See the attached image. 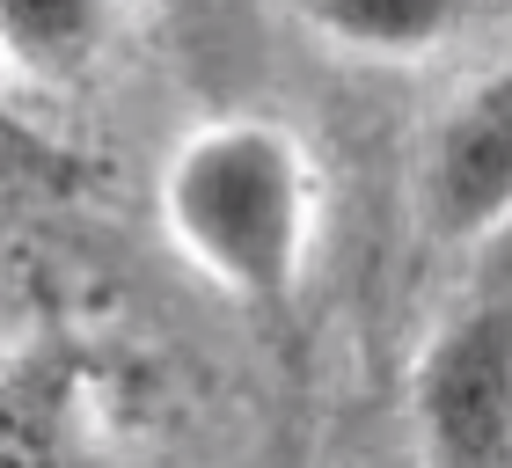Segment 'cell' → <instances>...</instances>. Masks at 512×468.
Instances as JSON below:
<instances>
[{"label":"cell","mask_w":512,"mask_h":468,"mask_svg":"<svg viewBox=\"0 0 512 468\" xmlns=\"http://www.w3.org/2000/svg\"><path fill=\"white\" fill-rule=\"evenodd\" d=\"M176 8H183V15H220L227 0H176Z\"/></svg>","instance_id":"cell-6"},{"label":"cell","mask_w":512,"mask_h":468,"mask_svg":"<svg viewBox=\"0 0 512 468\" xmlns=\"http://www.w3.org/2000/svg\"><path fill=\"white\" fill-rule=\"evenodd\" d=\"M125 30V0H0V59L37 88H81Z\"/></svg>","instance_id":"cell-4"},{"label":"cell","mask_w":512,"mask_h":468,"mask_svg":"<svg viewBox=\"0 0 512 468\" xmlns=\"http://www.w3.org/2000/svg\"><path fill=\"white\" fill-rule=\"evenodd\" d=\"M476 8L483 0H300V15L359 59H425L469 30Z\"/></svg>","instance_id":"cell-5"},{"label":"cell","mask_w":512,"mask_h":468,"mask_svg":"<svg viewBox=\"0 0 512 468\" xmlns=\"http://www.w3.org/2000/svg\"><path fill=\"white\" fill-rule=\"evenodd\" d=\"M417 454L439 468H505L512 461V293L483 286L425 337L410 366Z\"/></svg>","instance_id":"cell-2"},{"label":"cell","mask_w":512,"mask_h":468,"mask_svg":"<svg viewBox=\"0 0 512 468\" xmlns=\"http://www.w3.org/2000/svg\"><path fill=\"white\" fill-rule=\"evenodd\" d=\"M161 227L220 293L293 300L315 242L308 147L271 117H213L161 169Z\"/></svg>","instance_id":"cell-1"},{"label":"cell","mask_w":512,"mask_h":468,"mask_svg":"<svg viewBox=\"0 0 512 468\" xmlns=\"http://www.w3.org/2000/svg\"><path fill=\"white\" fill-rule=\"evenodd\" d=\"M417 213L439 242H498L512 220V74L483 66L417 154Z\"/></svg>","instance_id":"cell-3"}]
</instances>
